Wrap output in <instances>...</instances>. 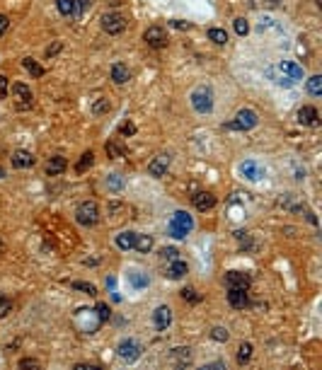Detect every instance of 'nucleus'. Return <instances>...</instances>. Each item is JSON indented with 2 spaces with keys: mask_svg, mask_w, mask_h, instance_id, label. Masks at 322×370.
<instances>
[{
  "mask_svg": "<svg viewBox=\"0 0 322 370\" xmlns=\"http://www.w3.org/2000/svg\"><path fill=\"white\" fill-rule=\"evenodd\" d=\"M266 78H271L276 85L293 87L298 80H303V65L296 61H279L266 68Z\"/></svg>",
  "mask_w": 322,
  "mask_h": 370,
  "instance_id": "nucleus-1",
  "label": "nucleus"
},
{
  "mask_svg": "<svg viewBox=\"0 0 322 370\" xmlns=\"http://www.w3.org/2000/svg\"><path fill=\"white\" fill-rule=\"evenodd\" d=\"M192 230H194L192 215L184 213V211H175V215H172V220H170V225H167V233H170L172 237H177V240H184Z\"/></svg>",
  "mask_w": 322,
  "mask_h": 370,
  "instance_id": "nucleus-2",
  "label": "nucleus"
},
{
  "mask_svg": "<svg viewBox=\"0 0 322 370\" xmlns=\"http://www.w3.org/2000/svg\"><path fill=\"white\" fill-rule=\"evenodd\" d=\"M189 99H192V107L199 112V114H208V112L213 109V90H211L208 85L194 87L192 95H189Z\"/></svg>",
  "mask_w": 322,
  "mask_h": 370,
  "instance_id": "nucleus-3",
  "label": "nucleus"
},
{
  "mask_svg": "<svg viewBox=\"0 0 322 370\" xmlns=\"http://www.w3.org/2000/svg\"><path fill=\"white\" fill-rule=\"evenodd\" d=\"M75 220H78L82 228L97 225V220H100V208H97V203H95V201H82V203L75 208Z\"/></svg>",
  "mask_w": 322,
  "mask_h": 370,
  "instance_id": "nucleus-4",
  "label": "nucleus"
},
{
  "mask_svg": "<svg viewBox=\"0 0 322 370\" xmlns=\"http://www.w3.org/2000/svg\"><path fill=\"white\" fill-rule=\"evenodd\" d=\"M257 123H259L257 112L245 107V109H240V112L235 114V119H233V121L225 123V128H228V131H250V128H255Z\"/></svg>",
  "mask_w": 322,
  "mask_h": 370,
  "instance_id": "nucleus-5",
  "label": "nucleus"
},
{
  "mask_svg": "<svg viewBox=\"0 0 322 370\" xmlns=\"http://www.w3.org/2000/svg\"><path fill=\"white\" fill-rule=\"evenodd\" d=\"M12 99H15V107H17L20 112H27V109H32V104H34V95H32V90H29L24 82H15V85H12Z\"/></svg>",
  "mask_w": 322,
  "mask_h": 370,
  "instance_id": "nucleus-6",
  "label": "nucleus"
},
{
  "mask_svg": "<svg viewBox=\"0 0 322 370\" xmlns=\"http://www.w3.org/2000/svg\"><path fill=\"white\" fill-rule=\"evenodd\" d=\"M126 17L124 15H119V12H104L102 15V29L107 32V34H121L124 29H126Z\"/></svg>",
  "mask_w": 322,
  "mask_h": 370,
  "instance_id": "nucleus-7",
  "label": "nucleus"
},
{
  "mask_svg": "<svg viewBox=\"0 0 322 370\" xmlns=\"http://www.w3.org/2000/svg\"><path fill=\"white\" fill-rule=\"evenodd\" d=\"M143 41L150 46V49H165L167 46V32L162 27H148L145 34H143Z\"/></svg>",
  "mask_w": 322,
  "mask_h": 370,
  "instance_id": "nucleus-8",
  "label": "nucleus"
},
{
  "mask_svg": "<svg viewBox=\"0 0 322 370\" xmlns=\"http://www.w3.org/2000/svg\"><path fill=\"white\" fill-rule=\"evenodd\" d=\"M141 344L136 341V339H124L119 346H117V353H119V358L121 361H126V363H133V361H138V356H141Z\"/></svg>",
  "mask_w": 322,
  "mask_h": 370,
  "instance_id": "nucleus-9",
  "label": "nucleus"
},
{
  "mask_svg": "<svg viewBox=\"0 0 322 370\" xmlns=\"http://www.w3.org/2000/svg\"><path fill=\"white\" fill-rule=\"evenodd\" d=\"M252 286V276L245 273V271H228L225 273V288H242V291H250Z\"/></svg>",
  "mask_w": 322,
  "mask_h": 370,
  "instance_id": "nucleus-10",
  "label": "nucleus"
},
{
  "mask_svg": "<svg viewBox=\"0 0 322 370\" xmlns=\"http://www.w3.org/2000/svg\"><path fill=\"white\" fill-rule=\"evenodd\" d=\"M240 175H242L247 182H259V179L266 177V170H264L259 162H255V160H247V162L240 165Z\"/></svg>",
  "mask_w": 322,
  "mask_h": 370,
  "instance_id": "nucleus-11",
  "label": "nucleus"
},
{
  "mask_svg": "<svg viewBox=\"0 0 322 370\" xmlns=\"http://www.w3.org/2000/svg\"><path fill=\"white\" fill-rule=\"evenodd\" d=\"M167 170H170V155H165V153H162V155H158V157L148 165V175H150V177H158V179H160V177H165V175H167Z\"/></svg>",
  "mask_w": 322,
  "mask_h": 370,
  "instance_id": "nucleus-12",
  "label": "nucleus"
},
{
  "mask_svg": "<svg viewBox=\"0 0 322 370\" xmlns=\"http://www.w3.org/2000/svg\"><path fill=\"white\" fill-rule=\"evenodd\" d=\"M228 303H230V308L245 310L247 305H250L247 291H242V288H228Z\"/></svg>",
  "mask_w": 322,
  "mask_h": 370,
  "instance_id": "nucleus-13",
  "label": "nucleus"
},
{
  "mask_svg": "<svg viewBox=\"0 0 322 370\" xmlns=\"http://www.w3.org/2000/svg\"><path fill=\"white\" fill-rule=\"evenodd\" d=\"M192 203L196 211H211V208L216 206V196H213L211 191H199V194L192 196Z\"/></svg>",
  "mask_w": 322,
  "mask_h": 370,
  "instance_id": "nucleus-14",
  "label": "nucleus"
},
{
  "mask_svg": "<svg viewBox=\"0 0 322 370\" xmlns=\"http://www.w3.org/2000/svg\"><path fill=\"white\" fill-rule=\"evenodd\" d=\"M153 322H155V327H158L160 331H165V329L172 324V310L167 308V305H160V308L153 312Z\"/></svg>",
  "mask_w": 322,
  "mask_h": 370,
  "instance_id": "nucleus-15",
  "label": "nucleus"
},
{
  "mask_svg": "<svg viewBox=\"0 0 322 370\" xmlns=\"http://www.w3.org/2000/svg\"><path fill=\"white\" fill-rule=\"evenodd\" d=\"M298 123L303 126H318L320 123V114L315 107H301L298 109Z\"/></svg>",
  "mask_w": 322,
  "mask_h": 370,
  "instance_id": "nucleus-16",
  "label": "nucleus"
},
{
  "mask_svg": "<svg viewBox=\"0 0 322 370\" xmlns=\"http://www.w3.org/2000/svg\"><path fill=\"white\" fill-rule=\"evenodd\" d=\"M32 165H34V155H32L29 150H15V153H12V167L27 170V167H32Z\"/></svg>",
  "mask_w": 322,
  "mask_h": 370,
  "instance_id": "nucleus-17",
  "label": "nucleus"
},
{
  "mask_svg": "<svg viewBox=\"0 0 322 370\" xmlns=\"http://www.w3.org/2000/svg\"><path fill=\"white\" fill-rule=\"evenodd\" d=\"M112 80H114L117 85H124V82H129V80H131L129 65H126V63H121V61L114 63V65H112Z\"/></svg>",
  "mask_w": 322,
  "mask_h": 370,
  "instance_id": "nucleus-18",
  "label": "nucleus"
},
{
  "mask_svg": "<svg viewBox=\"0 0 322 370\" xmlns=\"http://www.w3.org/2000/svg\"><path fill=\"white\" fill-rule=\"evenodd\" d=\"M187 271H189L187 261H182V259H175V261H170V264H167V273H165V276H167V278H175V281H177V278H182Z\"/></svg>",
  "mask_w": 322,
  "mask_h": 370,
  "instance_id": "nucleus-19",
  "label": "nucleus"
},
{
  "mask_svg": "<svg viewBox=\"0 0 322 370\" xmlns=\"http://www.w3.org/2000/svg\"><path fill=\"white\" fill-rule=\"evenodd\" d=\"M65 167H68L65 157L56 155V157H51V160L46 162V175H49V177H59V175H63L65 172Z\"/></svg>",
  "mask_w": 322,
  "mask_h": 370,
  "instance_id": "nucleus-20",
  "label": "nucleus"
},
{
  "mask_svg": "<svg viewBox=\"0 0 322 370\" xmlns=\"http://www.w3.org/2000/svg\"><path fill=\"white\" fill-rule=\"evenodd\" d=\"M136 235H138V233H131V230L119 233V235H117V247H119V249H124V252L133 249V245H136Z\"/></svg>",
  "mask_w": 322,
  "mask_h": 370,
  "instance_id": "nucleus-21",
  "label": "nucleus"
},
{
  "mask_svg": "<svg viewBox=\"0 0 322 370\" xmlns=\"http://www.w3.org/2000/svg\"><path fill=\"white\" fill-rule=\"evenodd\" d=\"M92 165H95V153H92V150H85V153L80 155L78 165H75V172H78V175H82V172H87Z\"/></svg>",
  "mask_w": 322,
  "mask_h": 370,
  "instance_id": "nucleus-22",
  "label": "nucleus"
},
{
  "mask_svg": "<svg viewBox=\"0 0 322 370\" xmlns=\"http://www.w3.org/2000/svg\"><path fill=\"white\" fill-rule=\"evenodd\" d=\"M107 213L112 215V220H119V218H124V213H126V203H121V201H109Z\"/></svg>",
  "mask_w": 322,
  "mask_h": 370,
  "instance_id": "nucleus-23",
  "label": "nucleus"
},
{
  "mask_svg": "<svg viewBox=\"0 0 322 370\" xmlns=\"http://www.w3.org/2000/svg\"><path fill=\"white\" fill-rule=\"evenodd\" d=\"M250 358H252V344H250V341H242L240 349H238V366L250 363Z\"/></svg>",
  "mask_w": 322,
  "mask_h": 370,
  "instance_id": "nucleus-24",
  "label": "nucleus"
},
{
  "mask_svg": "<svg viewBox=\"0 0 322 370\" xmlns=\"http://www.w3.org/2000/svg\"><path fill=\"white\" fill-rule=\"evenodd\" d=\"M170 358H172V361H177V366H187V363H189V358H192V349H172Z\"/></svg>",
  "mask_w": 322,
  "mask_h": 370,
  "instance_id": "nucleus-25",
  "label": "nucleus"
},
{
  "mask_svg": "<svg viewBox=\"0 0 322 370\" xmlns=\"http://www.w3.org/2000/svg\"><path fill=\"white\" fill-rule=\"evenodd\" d=\"M305 87H308V92H310L313 97H320L322 95V75H313V78H308Z\"/></svg>",
  "mask_w": 322,
  "mask_h": 370,
  "instance_id": "nucleus-26",
  "label": "nucleus"
},
{
  "mask_svg": "<svg viewBox=\"0 0 322 370\" xmlns=\"http://www.w3.org/2000/svg\"><path fill=\"white\" fill-rule=\"evenodd\" d=\"M133 249L148 254V252L153 249V237H150V235H136V245H133Z\"/></svg>",
  "mask_w": 322,
  "mask_h": 370,
  "instance_id": "nucleus-27",
  "label": "nucleus"
},
{
  "mask_svg": "<svg viewBox=\"0 0 322 370\" xmlns=\"http://www.w3.org/2000/svg\"><path fill=\"white\" fill-rule=\"evenodd\" d=\"M208 39H211L213 44L223 46V44H228V32H225V29H218V27H213V29H208Z\"/></svg>",
  "mask_w": 322,
  "mask_h": 370,
  "instance_id": "nucleus-28",
  "label": "nucleus"
},
{
  "mask_svg": "<svg viewBox=\"0 0 322 370\" xmlns=\"http://www.w3.org/2000/svg\"><path fill=\"white\" fill-rule=\"evenodd\" d=\"M104 150H107V155H109L112 160H119V157H124V145H119L117 140H109V143L104 145Z\"/></svg>",
  "mask_w": 322,
  "mask_h": 370,
  "instance_id": "nucleus-29",
  "label": "nucleus"
},
{
  "mask_svg": "<svg viewBox=\"0 0 322 370\" xmlns=\"http://www.w3.org/2000/svg\"><path fill=\"white\" fill-rule=\"evenodd\" d=\"M22 65H24V70H27V73H32L34 78H41V75H44V68H41L37 61H32V58H24Z\"/></svg>",
  "mask_w": 322,
  "mask_h": 370,
  "instance_id": "nucleus-30",
  "label": "nucleus"
},
{
  "mask_svg": "<svg viewBox=\"0 0 322 370\" xmlns=\"http://www.w3.org/2000/svg\"><path fill=\"white\" fill-rule=\"evenodd\" d=\"M56 7H59V12L63 17H73V12H75V2L73 0H56Z\"/></svg>",
  "mask_w": 322,
  "mask_h": 370,
  "instance_id": "nucleus-31",
  "label": "nucleus"
},
{
  "mask_svg": "<svg viewBox=\"0 0 322 370\" xmlns=\"http://www.w3.org/2000/svg\"><path fill=\"white\" fill-rule=\"evenodd\" d=\"M129 281L133 288H143V286H148V276H143L141 271H129Z\"/></svg>",
  "mask_w": 322,
  "mask_h": 370,
  "instance_id": "nucleus-32",
  "label": "nucleus"
},
{
  "mask_svg": "<svg viewBox=\"0 0 322 370\" xmlns=\"http://www.w3.org/2000/svg\"><path fill=\"white\" fill-rule=\"evenodd\" d=\"M233 27H235L238 37H247V34H250V22H247L245 17H238V19L233 22Z\"/></svg>",
  "mask_w": 322,
  "mask_h": 370,
  "instance_id": "nucleus-33",
  "label": "nucleus"
},
{
  "mask_svg": "<svg viewBox=\"0 0 322 370\" xmlns=\"http://www.w3.org/2000/svg\"><path fill=\"white\" fill-rule=\"evenodd\" d=\"M70 288H75V291H82V293H87V295H97V288H95L92 283H82V281H73V283H70Z\"/></svg>",
  "mask_w": 322,
  "mask_h": 370,
  "instance_id": "nucleus-34",
  "label": "nucleus"
},
{
  "mask_svg": "<svg viewBox=\"0 0 322 370\" xmlns=\"http://www.w3.org/2000/svg\"><path fill=\"white\" fill-rule=\"evenodd\" d=\"M211 339H216V341H228L230 334H228V329H223V327H213V329H211Z\"/></svg>",
  "mask_w": 322,
  "mask_h": 370,
  "instance_id": "nucleus-35",
  "label": "nucleus"
},
{
  "mask_svg": "<svg viewBox=\"0 0 322 370\" xmlns=\"http://www.w3.org/2000/svg\"><path fill=\"white\" fill-rule=\"evenodd\" d=\"M12 312V300L10 298H5V295H0V319L2 317H7Z\"/></svg>",
  "mask_w": 322,
  "mask_h": 370,
  "instance_id": "nucleus-36",
  "label": "nucleus"
},
{
  "mask_svg": "<svg viewBox=\"0 0 322 370\" xmlns=\"http://www.w3.org/2000/svg\"><path fill=\"white\" fill-rule=\"evenodd\" d=\"M107 186H109L112 191H119V189L124 186V179H121L119 175H109V177H107Z\"/></svg>",
  "mask_w": 322,
  "mask_h": 370,
  "instance_id": "nucleus-37",
  "label": "nucleus"
},
{
  "mask_svg": "<svg viewBox=\"0 0 322 370\" xmlns=\"http://www.w3.org/2000/svg\"><path fill=\"white\" fill-rule=\"evenodd\" d=\"M95 312H97V319H100V322H107V319H109V314H112V312H109V305H107V303H100Z\"/></svg>",
  "mask_w": 322,
  "mask_h": 370,
  "instance_id": "nucleus-38",
  "label": "nucleus"
},
{
  "mask_svg": "<svg viewBox=\"0 0 322 370\" xmlns=\"http://www.w3.org/2000/svg\"><path fill=\"white\" fill-rule=\"evenodd\" d=\"M160 254H162V259H167V261H175V259H180V252H177L175 247H165Z\"/></svg>",
  "mask_w": 322,
  "mask_h": 370,
  "instance_id": "nucleus-39",
  "label": "nucleus"
},
{
  "mask_svg": "<svg viewBox=\"0 0 322 370\" xmlns=\"http://www.w3.org/2000/svg\"><path fill=\"white\" fill-rule=\"evenodd\" d=\"M75 2V12H73V17H80L87 7H90V0H73Z\"/></svg>",
  "mask_w": 322,
  "mask_h": 370,
  "instance_id": "nucleus-40",
  "label": "nucleus"
},
{
  "mask_svg": "<svg viewBox=\"0 0 322 370\" xmlns=\"http://www.w3.org/2000/svg\"><path fill=\"white\" fill-rule=\"evenodd\" d=\"M182 298H184V300H189V303H194V305H196V303H201V298L196 295V291H194V288H184V291H182Z\"/></svg>",
  "mask_w": 322,
  "mask_h": 370,
  "instance_id": "nucleus-41",
  "label": "nucleus"
},
{
  "mask_svg": "<svg viewBox=\"0 0 322 370\" xmlns=\"http://www.w3.org/2000/svg\"><path fill=\"white\" fill-rule=\"evenodd\" d=\"M109 109H112L109 99H102V102H97V104L92 107V112H95V114H104V112H109Z\"/></svg>",
  "mask_w": 322,
  "mask_h": 370,
  "instance_id": "nucleus-42",
  "label": "nucleus"
},
{
  "mask_svg": "<svg viewBox=\"0 0 322 370\" xmlns=\"http://www.w3.org/2000/svg\"><path fill=\"white\" fill-rule=\"evenodd\" d=\"M7 92H10V80H7V75H0V99H5Z\"/></svg>",
  "mask_w": 322,
  "mask_h": 370,
  "instance_id": "nucleus-43",
  "label": "nucleus"
},
{
  "mask_svg": "<svg viewBox=\"0 0 322 370\" xmlns=\"http://www.w3.org/2000/svg\"><path fill=\"white\" fill-rule=\"evenodd\" d=\"M119 133H121V136H133V133H136V126L131 121H124L119 126Z\"/></svg>",
  "mask_w": 322,
  "mask_h": 370,
  "instance_id": "nucleus-44",
  "label": "nucleus"
},
{
  "mask_svg": "<svg viewBox=\"0 0 322 370\" xmlns=\"http://www.w3.org/2000/svg\"><path fill=\"white\" fill-rule=\"evenodd\" d=\"M20 368H39V361H34V358H24V361H20Z\"/></svg>",
  "mask_w": 322,
  "mask_h": 370,
  "instance_id": "nucleus-45",
  "label": "nucleus"
},
{
  "mask_svg": "<svg viewBox=\"0 0 322 370\" xmlns=\"http://www.w3.org/2000/svg\"><path fill=\"white\" fill-rule=\"evenodd\" d=\"M7 27H10V19H7V15H0V37L7 32Z\"/></svg>",
  "mask_w": 322,
  "mask_h": 370,
  "instance_id": "nucleus-46",
  "label": "nucleus"
},
{
  "mask_svg": "<svg viewBox=\"0 0 322 370\" xmlns=\"http://www.w3.org/2000/svg\"><path fill=\"white\" fill-rule=\"evenodd\" d=\"M170 24L177 27V29H192V24H189V22H182V19H172Z\"/></svg>",
  "mask_w": 322,
  "mask_h": 370,
  "instance_id": "nucleus-47",
  "label": "nucleus"
},
{
  "mask_svg": "<svg viewBox=\"0 0 322 370\" xmlns=\"http://www.w3.org/2000/svg\"><path fill=\"white\" fill-rule=\"evenodd\" d=\"M61 46H63V44H61V41H56V44H54V46H49V49H46V56H49V58H51V56H54V54H59V51H61Z\"/></svg>",
  "mask_w": 322,
  "mask_h": 370,
  "instance_id": "nucleus-48",
  "label": "nucleus"
},
{
  "mask_svg": "<svg viewBox=\"0 0 322 370\" xmlns=\"http://www.w3.org/2000/svg\"><path fill=\"white\" fill-rule=\"evenodd\" d=\"M2 177H5V170H2V167H0V179H2Z\"/></svg>",
  "mask_w": 322,
  "mask_h": 370,
  "instance_id": "nucleus-49",
  "label": "nucleus"
},
{
  "mask_svg": "<svg viewBox=\"0 0 322 370\" xmlns=\"http://www.w3.org/2000/svg\"><path fill=\"white\" fill-rule=\"evenodd\" d=\"M0 254H2V240H0Z\"/></svg>",
  "mask_w": 322,
  "mask_h": 370,
  "instance_id": "nucleus-50",
  "label": "nucleus"
}]
</instances>
